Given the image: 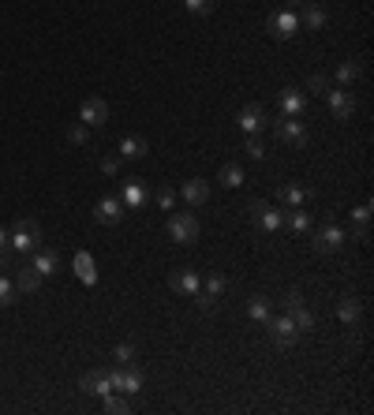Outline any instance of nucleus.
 I'll list each match as a JSON object with an SVG mask.
<instances>
[{"label": "nucleus", "instance_id": "b1692460", "mask_svg": "<svg viewBox=\"0 0 374 415\" xmlns=\"http://www.w3.org/2000/svg\"><path fill=\"white\" fill-rule=\"evenodd\" d=\"M359 315H363V303H359L356 296H344V300H341V307H337V318L344 322V326H356V322H359Z\"/></svg>", "mask_w": 374, "mask_h": 415}, {"label": "nucleus", "instance_id": "4be33fe9", "mask_svg": "<svg viewBox=\"0 0 374 415\" xmlns=\"http://www.w3.org/2000/svg\"><path fill=\"white\" fill-rule=\"evenodd\" d=\"M16 288L19 292H38L42 288V274H38V269L26 262V266H19V274H16Z\"/></svg>", "mask_w": 374, "mask_h": 415}, {"label": "nucleus", "instance_id": "f03ea898", "mask_svg": "<svg viewBox=\"0 0 374 415\" xmlns=\"http://www.w3.org/2000/svg\"><path fill=\"white\" fill-rule=\"evenodd\" d=\"M251 221H255L262 232L277 236L285 228V206H270V202H251Z\"/></svg>", "mask_w": 374, "mask_h": 415}, {"label": "nucleus", "instance_id": "2f4dec72", "mask_svg": "<svg viewBox=\"0 0 374 415\" xmlns=\"http://www.w3.org/2000/svg\"><path fill=\"white\" fill-rule=\"evenodd\" d=\"M16 296H19V288H16V281H8V277H0V307H11V303H16Z\"/></svg>", "mask_w": 374, "mask_h": 415}, {"label": "nucleus", "instance_id": "dca6fc26", "mask_svg": "<svg viewBox=\"0 0 374 415\" xmlns=\"http://www.w3.org/2000/svg\"><path fill=\"white\" fill-rule=\"evenodd\" d=\"M86 389V393L94 397H105V393H113V382H109V370H86L83 374V382H79Z\"/></svg>", "mask_w": 374, "mask_h": 415}, {"label": "nucleus", "instance_id": "f8f14e48", "mask_svg": "<svg viewBox=\"0 0 374 415\" xmlns=\"http://www.w3.org/2000/svg\"><path fill=\"white\" fill-rule=\"evenodd\" d=\"M266 120H270V116H266V109L255 105V101H251V105H244V109H239V116H236V124L244 127L247 135H259L262 127H266Z\"/></svg>", "mask_w": 374, "mask_h": 415}, {"label": "nucleus", "instance_id": "7ed1b4c3", "mask_svg": "<svg viewBox=\"0 0 374 415\" xmlns=\"http://www.w3.org/2000/svg\"><path fill=\"white\" fill-rule=\"evenodd\" d=\"M169 236L176 240V243H195L198 240V217L191 210L169 214Z\"/></svg>", "mask_w": 374, "mask_h": 415}, {"label": "nucleus", "instance_id": "4c0bfd02", "mask_svg": "<svg viewBox=\"0 0 374 415\" xmlns=\"http://www.w3.org/2000/svg\"><path fill=\"white\" fill-rule=\"evenodd\" d=\"M157 206L172 214V206H176V191H172V187H162V191H157Z\"/></svg>", "mask_w": 374, "mask_h": 415}, {"label": "nucleus", "instance_id": "c9c22d12", "mask_svg": "<svg viewBox=\"0 0 374 415\" xmlns=\"http://www.w3.org/2000/svg\"><path fill=\"white\" fill-rule=\"evenodd\" d=\"M183 8L191 11V16H210V11H213V0H183Z\"/></svg>", "mask_w": 374, "mask_h": 415}, {"label": "nucleus", "instance_id": "473e14b6", "mask_svg": "<svg viewBox=\"0 0 374 415\" xmlns=\"http://www.w3.org/2000/svg\"><path fill=\"white\" fill-rule=\"evenodd\" d=\"M105 411H109V415H120V411H131V404H128L124 397H116V389H113V393H105Z\"/></svg>", "mask_w": 374, "mask_h": 415}, {"label": "nucleus", "instance_id": "f704fd0d", "mask_svg": "<svg viewBox=\"0 0 374 415\" xmlns=\"http://www.w3.org/2000/svg\"><path fill=\"white\" fill-rule=\"evenodd\" d=\"M244 150H247V158H255V161H262V158H266V146H262V139H259V135H247Z\"/></svg>", "mask_w": 374, "mask_h": 415}, {"label": "nucleus", "instance_id": "ea45409f", "mask_svg": "<svg viewBox=\"0 0 374 415\" xmlns=\"http://www.w3.org/2000/svg\"><path fill=\"white\" fill-rule=\"evenodd\" d=\"M195 300H198V307H203L206 315H210V310H217V296H210V292H203V288L195 292Z\"/></svg>", "mask_w": 374, "mask_h": 415}, {"label": "nucleus", "instance_id": "6ab92c4d", "mask_svg": "<svg viewBox=\"0 0 374 415\" xmlns=\"http://www.w3.org/2000/svg\"><path fill=\"white\" fill-rule=\"evenodd\" d=\"M30 266H34L42 277H49V274H57V269H60V255L49 251V247H38L34 258H30Z\"/></svg>", "mask_w": 374, "mask_h": 415}, {"label": "nucleus", "instance_id": "f257e3e1", "mask_svg": "<svg viewBox=\"0 0 374 415\" xmlns=\"http://www.w3.org/2000/svg\"><path fill=\"white\" fill-rule=\"evenodd\" d=\"M8 240H11V251L16 255H34L42 247V228H38V221H30V217H19L16 228L8 232Z\"/></svg>", "mask_w": 374, "mask_h": 415}, {"label": "nucleus", "instance_id": "79ce46f5", "mask_svg": "<svg viewBox=\"0 0 374 415\" xmlns=\"http://www.w3.org/2000/svg\"><path fill=\"white\" fill-rule=\"evenodd\" d=\"M11 262H16V251H11V243H8V247H0V269H8Z\"/></svg>", "mask_w": 374, "mask_h": 415}, {"label": "nucleus", "instance_id": "423d86ee", "mask_svg": "<svg viewBox=\"0 0 374 415\" xmlns=\"http://www.w3.org/2000/svg\"><path fill=\"white\" fill-rule=\"evenodd\" d=\"M266 329H270V341L277 348H292L300 341V329H296V322H292L288 315L285 318H266Z\"/></svg>", "mask_w": 374, "mask_h": 415}, {"label": "nucleus", "instance_id": "4468645a", "mask_svg": "<svg viewBox=\"0 0 374 415\" xmlns=\"http://www.w3.org/2000/svg\"><path fill=\"white\" fill-rule=\"evenodd\" d=\"M307 199H311V191L300 187V184H280L277 187V202L285 206V210H296V206H303Z\"/></svg>", "mask_w": 374, "mask_h": 415}, {"label": "nucleus", "instance_id": "9b49d317", "mask_svg": "<svg viewBox=\"0 0 374 415\" xmlns=\"http://www.w3.org/2000/svg\"><path fill=\"white\" fill-rule=\"evenodd\" d=\"M285 307H288V318L296 322V329H300V333L314 329V315H311V307L303 303V296H300V292H292L288 300H285Z\"/></svg>", "mask_w": 374, "mask_h": 415}, {"label": "nucleus", "instance_id": "c03bdc74", "mask_svg": "<svg viewBox=\"0 0 374 415\" xmlns=\"http://www.w3.org/2000/svg\"><path fill=\"white\" fill-rule=\"evenodd\" d=\"M288 4H292V8H300V4H307V0H288Z\"/></svg>", "mask_w": 374, "mask_h": 415}, {"label": "nucleus", "instance_id": "c85d7f7f", "mask_svg": "<svg viewBox=\"0 0 374 415\" xmlns=\"http://www.w3.org/2000/svg\"><path fill=\"white\" fill-rule=\"evenodd\" d=\"M307 86H311V94H318V98H326V94H329V90H333V79H329V75H326V71H314V75H311V79H307Z\"/></svg>", "mask_w": 374, "mask_h": 415}, {"label": "nucleus", "instance_id": "39448f33", "mask_svg": "<svg viewBox=\"0 0 374 415\" xmlns=\"http://www.w3.org/2000/svg\"><path fill=\"white\" fill-rule=\"evenodd\" d=\"M273 131L280 142H288V146H307V127L300 124V116H280V120H273Z\"/></svg>", "mask_w": 374, "mask_h": 415}, {"label": "nucleus", "instance_id": "7c9ffc66", "mask_svg": "<svg viewBox=\"0 0 374 415\" xmlns=\"http://www.w3.org/2000/svg\"><path fill=\"white\" fill-rule=\"evenodd\" d=\"M247 315L255 318V322H262V326H266V318H270V303H266L262 296H255V300H251V307H247Z\"/></svg>", "mask_w": 374, "mask_h": 415}, {"label": "nucleus", "instance_id": "cd10ccee", "mask_svg": "<svg viewBox=\"0 0 374 415\" xmlns=\"http://www.w3.org/2000/svg\"><path fill=\"white\" fill-rule=\"evenodd\" d=\"M356 79H363V60H344L337 68V83L341 86H352Z\"/></svg>", "mask_w": 374, "mask_h": 415}, {"label": "nucleus", "instance_id": "0eeeda50", "mask_svg": "<svg viewBox=\"0 0 374 415\" xmlns=\"http://www.w3.org/2000/svg\"><path fill=\"white\" fill-rule=\"evenodd\" d=\"M344 240H348V232L341 225H326V228H318V236H314V251L318 255H337L344 247Z\"/></svg>", "mask_w": 374, "mask_h": 415}, {"label": "nucleus", "instance_id": "5701e85b", "mask_svg": "<svg viewBox=\"0 0 374 415\" xmlns=\"http://www.w3.org/2000/svg\"><path fill=\"white\" fill-rule=\"evenodd\" d=\"M124 210H139V206L146 202V184L142 180H128V187H124Z\"/></svg>", "mask_w": 374, "mask_h": 415}, {"label": "nucleus", "instance_id": "6e6552de", "mask_svg": "<svg viewBox=\"0 0 374 415\" xmlns=\"http://www.w3.org/2000/svg\"><path fill=\"white\" fill-rule=\"evenodd\" d=\"M109 382H113L116 393H139V389H142V374L131 367V363H128V367H120V363H116V370H109Z\"/></svg>", "mask_w": 374, "mask_h": 415}, {"label": "nucleus", "instance_id": "37998d69", "mask_svg": "<svg viewBox=\"0 0 374 415\" xmlns=\"http://www.w3.org/2000/svg\"><path fill=\"white\" fill-rule=\"evenodd\" d=\"M8 243H11L8 240V228H0V247H8Z\"/></svg>", "mask_w": 374, "mask_h": 415}, {"label": "nucleus", "instance_id": "412c9836", "mask_svg": "<svg viewBox=\"0 0 374 415\" xmlns=\"http://www.w3.org/2000/svg\"><path fill=\"white\" fill-rule=\"evenodd\" d=\"M300 8H303V16H296L300 27H307V30H322L326 23H329L326 8H318V4H300Z\"/></svg>", "mask_w": 374, "mask_h": 415}, {"label": "nucleus", "instance_id": "a878e982", "mask_svg": "<svg viewBox=\"0 0 374 415\" xmlns=\"http://www.w3.org/2000/svg\"><path fill=\"white\" fill-rule=\"evenodd\" d=\"M352 221H356V240H367L370 236V202H359L356 206Z\"/></svg>", "mask_w": 374, "mask_h": 415}, {"label": "nucleus", "instance_id": "58836bf2", "mask_svg": "<svg viewBox=\"0 0 374 415\" xmlns=\"http://www.w3.org/2000/svg\"><path fill=\"white\" fill-rule=\"evenodd\" d=\"M68 139L75 142V146H86V142H90V131H86V124H75L72 131H68Z\"/></svg>", "mask_w": 374, "mask_h": 415}, {"label": "nucleus", "instance_id": "20e7f679", "mask_svg": "<svg viewBox=\"0 0 374 415\" xmlns=\"http://www.w3.org/2000/svg\"><path fill=\"white\" fill-rule=\"evenodd\" d=\"M109 116H113V109H109V101L105 98H83V105H79V120H83L86 127H101V124H109Z\"/></svg>", "mask_w": 374, "mask_h": 415}, {"label": "nucleus", "instance_id": "72a5a7b5", "mask_svg": "<svg viewBox=\"0 0 374 415\" xmlns=\"http://www.w3.org/2000/svg\"><path fill=\"white\" fill-rule=\"evenodd\" d=\"M113 359L120 363V367H128V363H135V344H131V341H124V344H116V352H113Z\"/></svg>", "mask_w": 374, "mask_h": 415}, {"label": "nucleus", "instance_id": "c756f323", "mask_svg": "<svg viewBox=\"0 0 374 415\" xmlns=\"http://www.w3.org/2000/svg\"><path fill=\"white\" fill-rule=\"evenodd\" d=\"M217 180H221L225 187H239V184H244V168H239V165H225Z\"/></svg>", "mask_w": 374, "mask_h": 415}, {"label": "nucleus", "instance_id": "a211bd4d", "mask_svg": "<svg viewBox=\"0 0 374 415\" xmlns=\"http://www.w3.org/2000/svg\"><path fill=\"white\" fill-rule=\"evenodd\" d=\"M72 269H75V277L83 281V284H98V266H94V255L90 251H79L75 262H72Z\"/></svg>", "mask_w": 374, "mask_h": 415}, {"label": "nucleus", "instance_id": "aec40b11", "mask_svg": "<svg viewBox=\"0 0 374 415\" xmlns=\"http://www.w3.org/2000/svg\"><path fill=\"white\" fill-rule=\"evenodd\" d=\"M206 199H210V184H206V180H187V184H183V202L187 206H195V210H198V206H206Z\"/></svg>", "mask_w": 374, "mask_h": 415}, {"label": "nucleus", "instance_id": "e433bc0d", "mask_svg": "<svg viewBox=\"0 0 374 415\" xmlns=\"http://www.w3.org/2000/svg\"><path fill=\"white\" fill-rule=\"evenodd\" d=\"M206 292L221 300V292H225V274H210V277H206Z\"/></svg>", "mask_w": 374, "mask_h": 415}, {"label": "nucleus", "instance_id": "2eb2a0df", "mask_svg": "<svg viewBox=\"0 0 374 415\" xmlns=\"http://www.w3.org/2000/svg\"><path fill=\"white\" fill-rule=\"evenodd\" d=\"M169 284H172L180 296H195L198 288H203V277H198V269H180V274L169 277Z\"/></svg>", "mask_w": 374, "mask_h": 415}, {"label": "nucleus", "instance_id": "393cba45", "mask_svg": "<svg viewBox=\"0 0 374 415\" xmlns=\"http://www.w3.org/2000/svg\"><path fill=\"white\" fill-rule=\"evenodd\" d=\"M146 150H150V146H146V139H139V135H128L124 142H120V158H124V161H139Z\"/></svg>", "mask_w": 374, "mask_h": 415}, {"label": "nucleus", "instance_id": "bb28decb", "mask_svg": "<svg viewBox=\"0 0 374 415\" xmlns=\"http://www.w3.org/2000/svg\"><path fill=\"white\" fill-rule=\"evenodd\" d=\"M285 225L303 236V232H311V214H307L303 206H296V210H285Z\"/></svg>", "mask_w": 374, "mask_h": 415}, {"label": "nucleus", "instance_id": "9d476101", "mask_svg": "<svg viewBox=\"0 0 374 415\" xmlns=\"http://www.w3.org/2000/svg\"><path fill=\"white\" fill-rule=\"evenodd\" d=\"M326 101H329V112L337 116V120H352V112H356V98H352V90H348V86L329 90Z\"/></svg>", "mask_w": 374, "mask_h": 415}, {"label": "nucleus", "instance_id": "ddd939ff", "mask_svg": "<svg viewBox=\"0 0 374 415\" xmlns=\"http://www.w3.org/2000/svg\"><path fill=\"white\" fill-rule=\"evenodd\" d=\"M296 30H300V19L292 16V11H277V16H270V34L277 37V42H288Z\"/></svg>", "mask_w": 374, "mask_h": 415}, {"label": "nucleus", "instance_id": "1a4fd4ad", "mask_svg": "<svg viewBox=\"0 0 374 415\" xmlns=\"http://www.w3.org/2000/svg\"><path fill=\"white\" fill-rule=\"evenodd\" d=\"M124 202L113 199V194H105V199H98V206H94V221L98 225H120L124 221Z\"/></svg>", "mask_w": 374, "mask_h": 415}, {"label": "nucleus", "instance_id": "f3484780", "mask_svg": "<svg viewBox=\"0 0 374 415\" xmlns=\"http://www.w3.org/2000/svg\"><path fill=\"white\" fill-rule=\"evenodd\" d=\"M280 116H303V109H307V98H303V90H280Z\"/></svg>", "mask_w": 374, "mask_h": 415}, {"label": "nucleus", "instance_id": "a19ab883", "mask_svg": "<svg viewBox=\"0 0 374 415\" xmlns=\"http://www.w3.org/2000/svg\"><path fill=\"white\" fill-rule=\"evenodd\" d=\"M120 161H124L120 153H105V158H101V168H105L109 176H116V173H120Z\"/></svg>", "mask_w": 374, "mask_h": 415}]
</instances>
